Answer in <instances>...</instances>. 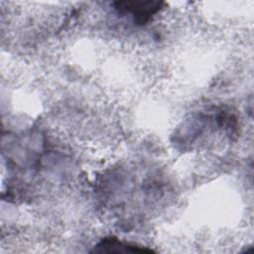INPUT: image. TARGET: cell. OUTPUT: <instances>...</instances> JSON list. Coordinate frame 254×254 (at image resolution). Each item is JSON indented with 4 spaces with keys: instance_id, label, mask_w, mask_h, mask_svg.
<instances>
[{
    "instance_id": "1",
    "label": "cell",
    "mask_w": 254,
    "mask_h": 254,
    "mask_svg": "<svg viewBox=\"0 0 254 254\" xmlns=\"http://www.w3.org/2000/svg\"><path fill=\"white\" fill-rule=\"evenodd\" d=\"M115 9L121 14H129L134 18V22L143 25L151 20L163 6L158 1H120L115 2Z\"/></svg>"
},
{
    "instance_id": "2",
    "label": "cell",
    "mask_w": 254,
    "mask_h": 254,
    "mask_svg": "<svg viewBox=\"0 0 254 254\" xmlns=\"http://www.w3.org/2000/svg\"><path fill=\"white\" fill-rule=\"evenodd\" d=\"M93 252H152L150 249L139 247L134 244L124 243L114 237H105L94 246Z\"/></svg>"
}]
</instances>
